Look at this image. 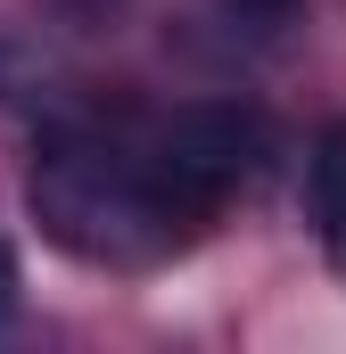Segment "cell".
I'll return each instance as SVG.
<instances>
[{"label": "cell", "instance_id": "1", "mask_svg": "<svg viewBox=\"0 0 346 354\" xmlns=\"http://www.w3.org/2000/svg\"><path fill=\"white\" fill-rule=\"evenodd\" d=\"M33 214L42 231L107 272L165 264L173 248H190L206 231V206L157 165L149 132H50L33 157Z\"/></svg>", "mask_w": 346, "mask_h": 354}, {"label": "cell", "instance_id": "2", "mask_svg": "<svg viewBox=\"0 0 346 354\" xmlns=\"http://www.w3.org/2000/svg\"><path fill=\"white\" fill-rule=\"evenodd\" d=\"M305 198H313V223H322V248L346 272V124H330L313 140V165H305Z\"/></svg>", "mask_w": 346, "mask_h": 354}, {"label": "cell", "instance_id": "3", "mask_svg": "<svg viewBox=\"0 0 346 354\" xmlns=\"http://www.w3.org/2000/svg\"><path fill=\"white\" fill-rule=\"evenodd\" d=\"M223 8H231L248 33H280V25L297 17V0H223Z\"/></svg>", "mask_w": 346, "mask_h": 354}]
</instances>
